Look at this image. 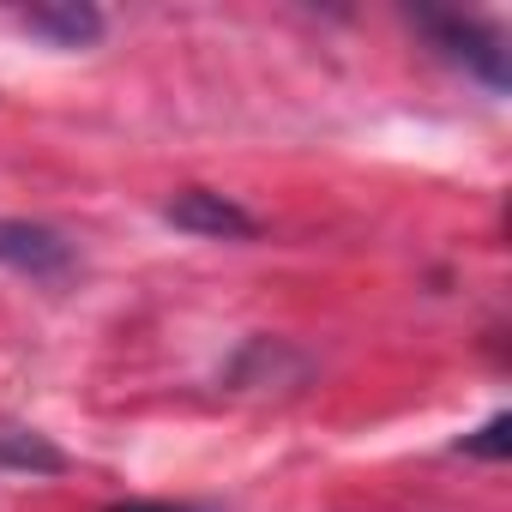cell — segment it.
<instances>
[{
  "mask_svg": "<svg viewBox=\"0 0 512 512\" xmlns=\"http://www.w3.org/2000/svg\"><path fill=\"white\" fill-rule=\"evenodd\" d=\"M416 25L428 31L434 55H446L452 67H464L470 79H482L488 91H506L512 85V67H506V37L482 19H458V13H416Z\"/></svg>",
  "mask_w": 512,
  "mask_h": 512,
  "instance_id": "1",
  "label": "cell"
},
{
  "mask_svg": "<svg viewBox=\"0 0 512 512\" xmlns=\"http://www.w3.org/2000/svg\"><path fill=\"white\" fill-rule=\"evenodd\" d=\"M0 266L31 284H67L79 272V241L37 217H0Z\"/></svg>",
  "mask_w": 512,
  "mask_h": 512,
  "instance_id": "2",
  "label": "cell"
},
{
  "mask_svg": "<svg viewBox=\"0 0 512 512\" xmlns=\"http://www.w3.org/2000/svg\"><path fill=\"white\" fill-rule=\"evenodd\" d=\"M163 217H169L175 229L199 235V241H253V235H260V217L241 211L229 193H211V187H187V193H175V199L163 205Z\"/></svg>",
  "mask_w": 512,
  "mask_h": 512,
  "instance_id": "3",
  "label": "cell"
},
{
  "mask_svg": "<svg viewBox=\"0 0 512 512\" xmlns=\"http://www.w3.org/2000/svg\"><path fill=\"white\" fill-rule=\"evenodd\" d=\"M19 25H25L31 37L55 43V49H91V43L103 37L109 19H103L97 7H79V0H67V7H25Z\"/></svg>",
  "mask_w": 512,
  "mask_h": 512,
  "instance_id": "4",
  "label": "cell"
},
{
  "mask_svg": "<svg viewBox=\"0 0 512 512\" xmlns=\"http://www.w3.org/2000/svg\"><path fill=\"white\" fill-rule=\"evenodd\" d=\"M0 470H25V476H61L67 452L49 446L37 428H0Z\"/></svg>",
  "mask_w": 512,
  "mask_h": 512,
  "instance_id": "5",
  "label": "cell"
},
{
  "mask_svg": "<svg viewBox=\"0 0 512 512\" xmlns=\"http://www.w3.org/2000/svg\"><path fill=\"white\" fill-rule=\"evenodd\" d=\"M506 428H512V416H506V410H494L476 434H464V440H458V452H464V458H494V464H500V458H506Z\"/></svg>",
  "mask_w": 512,
  "mask_h": 512,
  "instance_id": "6",
  "label": "cell"
},
{
  "mask_svg": "<svg viewBox=\"0 0 512 512\" xmlns=\"http://www.w3.org/2000/svg\"><path fill=\"white\" fill-rule=\"evenodd\" d=\"M109 512H199V506H151V500H127V506H109Z\"/></svg>",
  "mask_w": 512,
  "mask_h": 512,
  "instance_id": "7",
  "label": "cell"
}]
</instances>
